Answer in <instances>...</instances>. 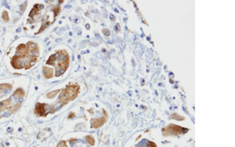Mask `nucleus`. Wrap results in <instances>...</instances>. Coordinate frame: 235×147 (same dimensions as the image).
Segmentation results:
<instances>
[{"instance_id": "39448f33", "label": "nucleus", "mask_w": 235, "mask_h": 147, "mask_svg": "<svg viewBox=\"0 0 235 147\" xmlns=\"http://www.w3.org/2000/svg\"><path fill=\"white\" fill-rule=\"evenodd\" d=\"M30 51L28 47L27 46V45L25 44H20L17 47V56L20 57V58H24L25 57H27L28 54H29Z\"/></svg>"}, {"instance_id": "9b49d317", "label": "nucleus", "mask_w": 235, "mask_h": 147, "mask_svg": "<svg viewBox=\"0 0 235 147\" xmlns=\"http://www.w3.org/2000/svg\"><path fill=\"white\" fill-rule=\"evenodd\" d=\"M27 46L29 49L30 52H32V53H39V45H37L35 42H32V41H28L27 44Z\"/></svg>"}, {"instance_id": "f257e3e1", "label": "nucleus", "mask_w": 235, "mask_h": 147, "mask_svg": "<svg viewBox=\"0 0 235 147\" xmlns=\"http://www.w3.org/2000/svg\"><path fill=\"white\" fill-rule=\"evenodd\" d=\"M70 58L68 53L65 50H60L51 55L46 61V64L53 65L56 67V76L59 77L63 75L69 67Z\"/></svg>"}, {"instance_id": "423d86ee", "label": "nucleus", "mask_w": 235, "mask_h": 147, "mask_svg": "<svg viewBox=\"0 0 235 147\" xmlns=\"http://www.w3.org/2000/svg\"><path fill=\"white\" fill-rule=\"evenodd\" d=\"M106 121H107V119H106L104 117L92 119L91 120V127H92V128H99V127H101Z\"/></svg>"}, {"instance_id": "aec40b11", "label": "nucleus", "mask_w": 235, "mask_h": 147, "mask_svg": "<svg viewBox=\"0 0 235 147\" xmlns=\"http://www.w3.org/2000/svg\"><path fill=\"white\" fill-rule=\"evenodd\" d=\"M74 116H75V114H74V112H70L68 115V118H74Z\"/></svg>"}, {"instance_id": "4468645a", "label": "nucleus", "mask_w": 235, "mask_h": 147, "mask_svg": "<svg viewBox=\"0 0 235 147\" xmlns=\"http://www.w3.org/2000/svg\"><path fill=\"white\" fill-rule=\"evenodd\" d=\"M86 142L89 144L90 145H95V139L93 138V136H92V135H86Z\"/></svg>"}, {"instance_id": "f8f14e48", "label": "nucleus", "mask_w": 235, "mask_h": 147, "mask_svg": "<svg viewBox=\"0 0 235 147\" xmlns=\"http://www.w3.org/2000/svg\"><path fill=\"white\" fill-rule=\"evenodd\" d=\"M13 96L16 98H24L25 96V92L24 91V89L19 88L13 93Z\"/></svg>"}, {"instance_id": "a211bd4d", "label": "nucleus", "mask_w": 235, "mask_h": 147, "mask_svg": "<svg viewBox=\"0 0 235 147\" xmlns=\"http://www.w3.org/2000/svg\"><path fill=\"white\" fill-rule=\"evenodd\" d=\"M57 147H68V146H67V145L66 142L62 140V141H61L58 143V145H57Z\"/></svg>"}, {"instance_id": "f03ea898", "label": "nucleus", "mask_w": 235, "mask_h": 147, "mask_svg": "<svg viewBox=\"0 0 235 147\" xmlns=\"http://www.w3.org/2000/svg\"><path fill=\"white\" fill-rule=\"evenodd\" d=\"M79 92H80V86L78 84H68L61 92L59 98V102L62 104H67L76 98Z\"/></svg>"}, {"instance_id": "ddd939ff", "label": "nucleus", "mask_w": 235, "mask_h": 147, "mask_svg": "<svg viewBox=\"0 0 235 147\" xmlns=\"http://www.w3.org/2000/svg\"><path fill=\"white\" fill-rule=\"evenodd\" d=\"M62 91L61 89H57V90H54V91H51V92H48L46 94V98L47 99H53L56 97L57 94H58L59 92Z\"/></svg>"}, {"instance_id": "f3484780", "label": "nucleus", "mask_w": 235, "mask_h": 147, "mask_svg": "<svg viewBox=\"0 0 235 147\" xmlns=\"http://www.w3.org/2000/svg\"><path fill=\"white\" fill-rule=\"evenodd\" d=\"M172 119L177 120V121H182V120L185 119V118H184L183 117H182V116H180V114H172Z\"/></svg>"}, {"instance_id": "20e7f679", "label": "nucleus", "mask_w": 235, "mask_h": 147, "mask_svg": "<svg viewBox=\"0 0 235 147\" xmlns=\"http://www.w3.org/2000/svg\"><path fill=\"white\" fill-rule=\"evenodd\" d=\"M48 106L47 104L40 103H37L35 105V114L38 116V117H45L47 115V109L45 107Z\"/></svg>"}, {"instance_id": "6e6552de", "label": "nucleus", "mask_w": 235, "mask_h": 147, "mask_svg": "<svg viewBox=\"0 0 235 147\" xmlns=\"http://www.w3.org/2000/svg\"><path fill=\"white\" fill-rule=\"evenodd\" d=\"M11 65L13 66V67L15 69H21L22 67V62H21V58L20 57H18L17 55L14 56L11 60Z\"/></svg>"}, {"instance_id": "1a4fd4ad", "label": "nucleus", "mask_w": 235, "mask_h": 147, "mask_svg": "<svg viewBox=\"0 0 235 147\" xmlns=\"http://www.w3.org/2000/svg\"><path fill=\"white\" fill-rule=\"evenodd\" d=\"M42 72H43V75L45 77V78L49 79L52 78L54 75H53V68H49L48 67H42Z\"/></svg>"}, {"instance_id": "9d476101", "label": "nucleus", "mask_w": 235, "mask_h": 147, "mask_svg": "<svg viewBox=\"0 0 235 147\" xmlns=\"http://www.w3.org/2000/svg\"><path fill=\"white\" fill-rule=\"evenodd\" d=\"M12 103V99L8 98L6 100L1 101L0 102V112L3 111L4 110H6V108H8L10 106V104Z\"/></svg>"}, {"instance_id": "dca6fc26", "label": "nucleus", "mask_w": 235, "mask_h": 147, "mask_svg": "<svg viewBox=\"0 0 235 147\" xmlns=\"http://www.w3.org/2000/svg\"><path fill=\"white\" fill-rule=\"evenodd\" d=\"M2 17L5 22L10 21V17H9V14H8V12L6 10H3V11H2Z\"/></svg>"}, {"instance_id": "2eb2a0df", "label": "nucleus", "mask_w": 235, "mask_h": 147, "mask_svg": "<svg viewBox=\"0 0 235 147\" xmlns=\"http://www.w3.org/2000/svg\"><path fill=\"white\" fill-rule=\"evenodd\" d=\"M21 106V103H17L14 105V106H12L10 109V114H13L14 112H16L17 110H19V108Z\"/></svg>"}, {"instance_id": "6ab92c4d", "label": "nucleus", "mask_w": 235, "mask_h": 147, "mask_svg": "<svg viewBox=\"0 0 235 147\" xmlns=\"http://www.w3.org/2000/svg\"><path fill=\"white\" fill-rule=\"evenodd\" d=\"M148 147H157V145L155 142H149V146Z\"/></svg>"}, {"instance_id": "7ed1b4c3", "label": "nucleus", "mask_w": 235, "mask_h": 147, "mask_svg": "<svg viewBox=\"0 0 235 147\" xmlns=\"http://www.w3.org/2000/svg\"><path fill=\"white\" fill-rule=\"evenodd\" d=\"M187 130L185 129L184 127H180L175 124H169L167 127H164L162 129V134L164 136H168V135H178L180 134L185 133Z\"/></svg>"}, {"instance_id": "0eeeda50", "label": "nucleus", "mask_w": 235, "mask_h": 147, "mask_svg": "<svg viewBox=\"0 0 235 147\" xmlns=\"http://www.w3.org/2000/svg\"><path fill=\"white\" fill-rule=\"evenodd\" d=\"M38 61V57L36 56H31V57H28V59L27 60L24 64V67L26 70H28V69L31 68L33 65H35L36 63V62Z\"/></svg>"}]
</instances>
